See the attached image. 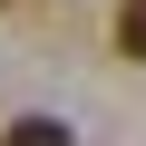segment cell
Listing matches in <instances>:
<instances>
[{"instance_id": "cell-1", "label": "cell", "mask_w": 146, "mask_h": 146, "mask_svg": "<svg viewBox=\"0 0 146 146\" xmlns=\"http://www.w3.org/2000/svg\"><path fill=\"white\" fill-rule=\"evenodd\" d=\"M0 146H78V136H68L58 117H10V136H0Z\"/></svg>"}, {"instance_id": "cell-2", "label": "cell", "mask_w": 146, "mask_h": 146, "mask_svg": "<svg viewBox=\"0 0 146 146\" xmlns=\"http://www.w3.org/2000/svg\"><path fill=\"white\" fill-rule=\"evenodd\" d=\"M117 49H127V58H146V0H127V10H117Z\"/></svg>"}]
</instances>
